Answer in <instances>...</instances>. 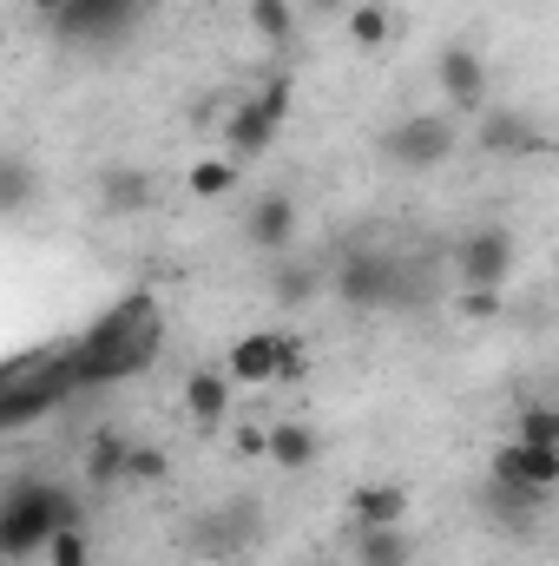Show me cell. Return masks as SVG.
Returning a JSON list of instances; mask_svg holds the SVG:
<instances>
[{"label":"cell","mask_w":559,"mask_h":566,"mask_svg":"<svg viewBox=\"0 0 559 566\" xmlns=\"http://www.w3.org/2000/svg\"><path fill=\"white\" fill-rule=\"evenodd\" d=\"M238 158H191V171H184V191L191 198H231L238 191Z\"/></svg>","instance_id":"obj_22"},{"label":"cell","mask_w":559,"mask_h":566,"mask_svg":"<svg viewBox=\"0 0 559 566\" xmlns=\"http://www.w3.org/2000/svg\"><path fill=\"white\" fill-rule=\"evenodd\" d=\"M409 534L402 527H356V566H409Z\"/></svg>","instance_id":"obj_20"},{"label":"cell","mask_w":559,"mask_h":566,"mask_svg":"<svg viewBox=\"0 0 559 566\" xmlns=\"http://www.w3.org/2000/svg\"><path fill=\"white\" fill-rule=\"evenodd\" d=\"M20 205H27V165L7 158V211H20Z\"/></svg>","instance_id":"obj_29"},{"label":"cell","mask_w":559,"mask_h":566,"mask_svg":"<svg viewBox=\"0 0 559 566\" xmlns=\"http://www.w3.org/2000/svg\"><path fill=\"white\" fill-rule=\"evenodd\" d=\"M46 566H93V547H86V527H66L46 541Z\"/></svg>","instance_id":"obj_26"},{"label":"cell","mask_w":559,"mask_h":566,"mask_svg":"<svg viewBox=\"0 0 559 566\" xmlns=\"http://www.w3.org/2000/svg\"><path fill=\"white\" fill-rule=\"evenodd\" d=\"M224 369H231L238 389H271V382H283V329H251V336H238L231 356H224Z\"/></svg>","instance_id":"obj_11"},{"label":"cell","mask_w":559,"mask_h":566,"mask_svg":"<svg viewBox=\"0 0 559 566\" xmlns=\"http://www.w3.org/2000/svg\"><path fill=\"white\" fill-rule=\"evenodd\" d=\"M238 454H244V461H271V428L244 422L238 428Z\"/></svg>","instance_id":"obj_27"},{"label":"cell","mask_w":559,"mask_h":566,"mask_svg":"<svg viewBox=\"0 0 559 566\" xmlns=\"http://www.w3.org/2000/svg\"><path fill=\"white\" fill-rule=\"evenodd\" d=\"M303 7H309V13H349L356 0H303Z\"/></svg>","instance_id":"obj_32"},{"label":"cell","mask_w":559,"mask_h":566,"mask_svg":"<svg viewBox=\"0 0 559 566\" xmlns=\"http://www.w3.org/2000/svg\"><path fill=\"white\" fill-rule=\"evenodd\" d=\"M329 296H336L342 310L369 316V310L409 303V271H402L395 258H382V251H349V258L329 271Z\"/></svg>","instance_id":"obj_3"},{"label":"cell","mask_w":559,"mask_h":566,"mask_svg":"<svg viewBox=\"0 0 559 566\" xmlns=\"http://www.w3.org/2000/svg\"><path fill=\"white\" fill-rule=\"evenodd\" d=\"M342 27H349V40H356L362 53H376V46H389V40H395V13H389L382 0H356Z\"/></svg>","instance_id":"obj_21"},{"label":"cell","mask_w":559,"mask_h":566,"mask_svg":"<svg viewBox=\"0 0 559 566\" xmlns=\"http://www.w3.org/2000/svg\"><path fill=\"white\" fill-rule=\"evenodd\" d=\"M461 151V126L454 113H409L395 126H382V158L402 165V171H434Z\"/></svg>","instance_id":"obj_4"},{"label":"cell","mask_w":559,"mask_h":566,"mask_svg":"<svg viewBox=\"0 0 559 566\" xmlns=\"http://www.w3.org/2000/svg\"><path fill=\"white\" fill-rule=\"evenodd\" d=\"M547 488H500V481H487L481 488V507H487V521H500V527H514V534H527L540 514H547Z\"/></svg>","instance_id":"obj_15"},{"label":"cell","mask_w":559,"mask_h":566,"mask_svg":"<svg viewBox=\"0 0 559 566\" xmlns=\"http://www.w3.org/2000/svg\"><path fill=\"white\" fill-rule=\"evenodd\" d=\"M283 119H289V80L271 73V86L257 93V99H244V106H231V119H224V151L244 165V158H264L271 145H277Z\"/></svg>","instance_id":"obj_5"},{"label":"cell","mask_w":559,"mask_h":566,"mask_svg":"<svg viewBox=\"0 0 559 566\" xmlns=\"http://www.w3.org/2000/svg\"><path fill=\"white\" fill-rule=\"evenodd\" d=\"M514 441L559 448V402H527V409H520V422H514Z\"/></svg>","instance_id":"obj_24"},{"label":"cell","mask_w":559,"mask_h":566,"mask_svg":"<svg viewBox=\"0 0 559 566\" xmlns=\"http://www.w3.org/2000/svg\"><path fill=\"white\" fill-rule=\"evenodd\" d=\"M296 198L289 191H264V198H251V211H244V244L257 251V258H289V244H296Z\"/></svg>","instance_id":"obj_10"},{"label":"cell","mask_w":559,"mask_h":566,"mask_svg":"<svg viewBox=\"0 0 559 566\" xmlns=\"http://www.w3.org/2000/svg\"><path fill=\"white\" fill-rule=\"evenodd\" d=\"M53 534H60V521H53V481H13V494L0 507V560L27 566L33 554H46Z\"/></svg>","instance_id":"obj_2"},{"label":"cell","mask_w":559,"mask_h":566,"mask_svg":"<svg viewBox=\"0 0 559 566\" xmlns=\"http://www.w3.org/2000/svg\"><path fill=\"white\" fill-rule=\"evenodd\" d=\"M99 205L106 211H145L151 205V178H145L139 165H106L99 171Z\"/></svg>","instance_id":"obj_19"},{"label":"cell","mask_w":559,"mask_h":566,"mask_svg":"<svg viewBox=\"0 0 559 566\" xmlns=\"http://www.w3.org/2000/svg\"><path fill=\"white\" fill-rule=\"evenodd\" d=\"M409 566H415V560H409Z\"/></svg>","instance_id":"obj_34"},{"label":"cell","mask_w":559,"mask_h":566,"mask_svg":"<svg viewBox=\"0 0 559 566\" xmlns=\"http://www.w3.org/2000/svg\"><path fill=\"white\" fill-rule=\"evenodd\" d=\"M271 461L283 474H309L323 461V434L309 422H271Z\"/></svg>","instance_id":"obj_18"},{"label":"cell","mask_w":559,"mask_h":566,"mask_svg":"<svg viewBox=\"0 0 559 566\" xmlns=\"http://www.w3.org/2000/svg\"><path fill=\"white\" fill-rule=\"evenodd\" d=\"M264 290H271V303H283V310H303V303H316L329 290V271L316 258H271Z\"/></svg>","instance_id":"obj_14"},{"label":"cell","mask_w":559,"mask_h":566,"mask_svg":"<svg viewBox=\"0 0 559 566\" xmlns=\"http://www.w3.org/2000/svg\"><path fill=\"white\" fill-rule=\"evenodd\" d=\"M454 277L467 290H500L514 277V231L507 224H474L454 244Z\"/></svg>","instance_id":"obj_8"},{"label":"cell","mask_w":559,"mask_h":566,"mask_svg":"<svg viewBox=\"0 0 559 566\" xmlns=\"http://www.w3.org/2000/svg\"><path fill=\"white\" fill-rule=\"evenodd\" d=\"M434 80H441V93H447V113L454 119H481L487 113V60L474 53V46H441V60H434Z\"/></svg>","instance_id":"obj_9"},{"label":"cell","mask_w":559,"mask_h":566,"mask_svg":"<svg viewBox=\"0 0 559 566\" xmlns=\"http://www.w3.org/2000/svg\"><path fill=\"white\" fill-rule=\"evenodd\" d=\"M139 13L145 0H73L53 20V40H66V46H119L139 27Z\"/></svg>","instance_id":"obj_7"},{"label":"cell","mask_w":559,"mask_h":566,"mask_svg":"<svg viewBox=\"0 0 559 566\" xmlns=\"http://www.w3.org/2000/svg\"><path fill=\"white\" fill-rule=\"evenodd\" d=\"M283 376H303V343L283 329Z\"/></svg>","instance_id":"obj_30"},{"label":"cell","mask_w":559,"mask_h":566,"mask_svg":"<svg viewBox=\"0 0 559 566\" xmlns=\"http://www.w3.org/2000/svg\"><path fill=\"white\" fill-rule=\"evenodd\" d=\"M158 336H165V323H158V303H151V290H133V296H119L73 349H66V376H73V389H106V382H126V376H139L145 363L158 356Z\"/></svg>","instance_id":"obj_1"},{"label":"cell","mask_w":559,"mask_h":566,"mask_svg":"<svg viewBox=\"0 0 559 566\" xmlns=\"http://www.w3.org/2000/svg\"><path fill=\"white\" fill-rule=\"evenodd\" d=\"M303 566H316V560H303Z\"/></svg>","instance_id":"obj_33"},{"label":"cell","mask_w":559,"mask_h":566,"mask_svg":"<svg viewBox=\"0 0 559 566\" xmlns=\"http://www.w3.org/2000/svg\"><path fill=\"white\" fill-rule=\"evenodd\" d=\"M126 468H133V434H119V428H99L93 441H86V488H119L126 481Z\"/></svg>","instance_id":"obj_16"},{"label":"cell","mask_w":559,"mask_h":566,"mask_svg":"<svg viewBox=\"0 0 559 566\" xmlns=\"http://www.w3.org/2000/svg\"><path fill=\"white\" fill-rule=\"evenodd\" d=\"M251 33L264 46H289L296 40V0H251Z\"/></svg>","instance_id":"obj_23"},{"label":"cell","mask_w":559,"mask_h":566,"mask_svg":"<svg viewBox=\"0 0 559 566\" xmlns=\"http://www.w3.org/2000/svg\"><path fill=\"white\" fill-rule=\"evenodd\" d=\"M171 474V454L158 448V441H133V468H126V481H139V488H158Z\"/></svg>","instance_id":"obj_25"},{"label":"cell","mask_w":559,"mask_h":566,"mask_svg":"<svg viewBox=\"0 0 559 566\" xmlns=\"http://www.w3.org/2000/svg\"><path fill=\"white\" fill-rule=\"evenodd\" d=\"M27 7H33V13H40V20H46V27H53V20H60V13H66V7H73V0H27Z\"/></svg>","instance_id":"obj_31"},{"label":"cell","mask_w":559,"mask_h":566,"mask_svg":"<svg viewBox=\"0 0 559 566\" xmlns=\"http://www.w3.org/2000/svg\"><path fill=\"white\" fill-rule=\"evenodd\" d=\"M257 541H264V507L251 494L244 501H224V507H211V514L191 521V554H204V560H238Z\"/></svg>","instance_id":"obj_6"},{"label":"cell","mask_w":559,"mask_h":566,"mask_svg":"<svg viewBox=\"0 0 559 566\" xmlns=\"http://www.w3.org/2000/svg\"><path fill=\"white\" fill-rule=\"evenodd\" d=\"M349 514H356V527H402V521H409V488L369 481V488L349 494Z\"/></svg>","instance_id":"obj_17"},{"label":"cell","mask_w":559,"mask_h":566,"mask_svg":"<svg viewBox=\"0 0 559 566\" xmlns=\"http://www.w3.org/2000/svg\"><path fill=\"white\" fill-rule=\"evenodd\" d=\"M474 145H481L487 158H527V151H540V126H534L527 113L487 106V113L474 119Z\"/></svg>","instance_id":"obj_12"},{"label":"cell","mask_w":559,"mask_h":566,"mask_svg":"<svg viewBox=\"0 0 559 566\" xmlns=\"http://www.w3.org/2000/svg\"><path fill=\"white\" fill-rule=\"evenodd\" d=\"M231 396H238L231 369H191L184 376V416L204 428V434H218V428L231 422Z\"/></svg>","instance_id":"obj_13"},{"label":"cell","mask_w":559,"mask_h":566,"mask_svg":"<svg viewBox=\"0 0 559 566\" xmlns=\"http://www.w3.org/2000/svg\"><path fill=\"white\" fill-rule=\"evenodd\" d=\"M461 316H500V290H461Z\"/></svg>","instance_id":"obj_28"}]
</instances>
